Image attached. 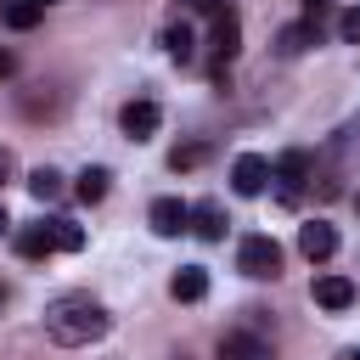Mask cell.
<instances>
[{"label":"cell","mask_w":360,"mask_h":360,"mask_svg":"<svg viewBox=\"0 0 360 360\" xmlns=\"http://www.w3.org/2000/svg\"><path fill=\"white\" fill-rule=\"evenodd\" d=\"M186 11H197V17H219L225 0H186Z\"/></svg>","instance_id":"obj_23"},{"label":"cell","mask_w":360,"mask_h":360,"mask_svg":"<svg viewBox=\"0 0 360 360\" xmlns=\"http://www.w3.org/2000/svg\"><path fill=\"white\" fill-rule=\"evenodd\" d=\"M118 124H124V135H129V141H152V135H158V124H163V112H158V101H146V96H141V101H129V107L118 112Z\"/></svg>","instance_id":"obj_6"},{"label":"cell","mask_w":360,"mask_h":360,"mask_svg":"<svg viewBox=\"0 0 360 360\" xmlns=\"http://www.w3.org/2000/svg\"><path fill=\"white\" fill-rule=\"evenodd\" d=\"M11 68H17V62H11V56H6V51H0V79H6V73H11Z\"/></svg>","instance_id":"obj_25"},{"label":"cell","mask_w":360,"mask_h":360,"mask_svg":"<svg viewBox=\"0 0 360 360\" xmlns=\"http://www.w3.org/2000/svg\"><path fill=\"white\" fill-rule=\"evenodd\" d=\"M146 219H152V231H158V236H180V231L191 225V202H180V197H158Z\"/></svg>","instance_id":"obj_8"},{"label":"cell","mask_w":360,"mask_h":360,"mask_svg":"<svg viewBox=\"0 0 360 360\" xmlns=\"http://www.w3.org/2000/svg\"><path fill=\"white\" fill-rule=\"evenodd\" d=\"M45 332H51V343H62V349H90V343H101V338L112 332V315H107V304L90 298V292H62V298L45 304Z\"/></svg>","instance_id":"obj_1"},{"label":"cell","mask_w":360,"mask_h":360,"mask_svg":"<svg viewBox=\"0 0 360 360\" xmlns=\"http://www.w3.org/2000/svg\"><path fill=\"white\" fill-rule=\"evenodd\" d=\"M338 34H343V45H360V6L338 11Z\"/></svg>","instance_id":"obj_22"},{"label":"cell","mask_w":360,"mask_h":360,"mask_svg":"<svg viewBox=\"0 0 360 360\" xmlns=\"http://www.w3.org/2000/svg\"><path fill=\"white\" fill-rule=\"evenodd\" d=\"M236 270H242V276H253V281L281 276V242H276V236H264V231L242 236V248H236Z\"/></svg>","instance_id":"obj_2"},{"label":"cell","mask_w":360,"mask_h":360,"mask_svg":"<svg viewBox=\"0 0 360 360\" xmlns=\"http://www.w3.org/2000/svg\"><path fill=\"white\" fill-rule=\"evenodd\" d=\"M51 225H56V248H62V253H79V248H84V225H79V219L56 214Z\"/></svg>","instance_id":"obj_18"},{"label":"cell","mask_w":360,"mask_h":360,"mask_svg":"<svg viewBox=\"0 0 360 360\" xmlns=\"http://www.w3.org/2000/svg\"><path fill=\"white\" fill-rule=\"evenodd\" d=\"M264 186H270V158L242 152V158L231 163V191H236V197H259Z\"/></svg>","instance_id":"obj_5"},{"label":"cell","mask_w":360,"mask_h":360,"mask_svg":"<svg viewBox=\"0 0 360 360\" xmlns=\"http://www.w3.org/2000/svg\"><path fill=\"white\" fill-rule=\"evenodd\" d=\"M343 360H360V349H349V354H343Z\"/></svg>","instance_id":"obj_28"},{"label":"cell","mask_w":360,"mask_h":360,"mask_svg":"<svg viewBox=\"0 0 360 360\" xmlns=\"http://www.w3.org/2000/svg\"><path fill=\"white\" fill-rule=\"evenodd\" d=\"M208 51H214V68H225L236 51H242V17L225 6L219 17H208Z\"/></svg>","instance_id":"obj_4"},{"label":"cell","mask_w":360,"mask_h":360,"mask_svg":"<svg viewBox=\"0 0 360 360\" xmlns=\"http://www.w3.org/2000/svg\"><path fill=\"white\" fill-rule=\"evenodd\" d=\"M17 253H22V259H51V253H62V248H56V225H51V219L22 225V231H17Z\"/></svg>","instance_id":"obj_11"},{"label":"cell","mask_w":360,"mask_h":360,"mask_svg":"<svg viewBox=\"0 0 360 360\" xmlns=\"http://www.w3.org/2000/svg\"><path fill=\"white\" fill-rule=\"evenodd\" d=\"M163 51H169V62H191V56H197L191 22H169V28H163Z\"/></svg>","instance_id":"obj_14"},{"label":"cell","mask_w":360,"mask_h":360,"mask_svg":"<svg viewBox=\"0 0 360 360\" xmlns=\"http://www.w3.org/2000/svg\"><path fill=\"white\" fill-rule=\"evenodd\" d=\"M298 253H304L309 264L332 259V253H338V231H332L326 219H309V225H298Z\"/></svg>","instance_id":"obj_7"},{"label":"cell","mask_w":360,"mask_h":360,"mask_svg":"<svg viewBox=\"0 0 360 360\" xmlns=\"http://www.w3.org/2000/svg\"><path fill=\"white\" fill-rule=\"evenodd\" d=\"M6 231H11V214H6V208H0V236H6Z\"/></svg>","instance_id":"obj_26"},{"label":"cell","mask_w":360,"mask_h":360,"mask_svg":"<svg viewBox=\"0 0 360 360\" xmlns=\"http://www.w3.org/2000/svg\"><path fill=\"white\" fill-rule=\"evenodd\" d=\"M309 298H315L321 309H332V315H343V309L354 304V281H349V276H315V287H309Z\"/></svg>","instance_id":"obj_9"},{"label":"cell","mask_w":360,"mask_h":360,"mask_svg":"<svg viewBox=\"0 0 360 360\" xmlns=\"http://www.w3.org/2000/svg\"><path fill=\"white\" fill-rule=\"evenodd\" d=\"M180 360H186V354H180Z\"/></svg>","instance_id":"obj_29"},{"label":"cell","mask_w":360,"mask_h":360,"mask_svg":"<svg viewBox=\"0 0 360 360\" xmlns=\"http://www.w3.org/2000/svg\"><path fill=\"white\" fill-rule=\"evenodd\" d=\"M219 360H270V349L253 332H225L219 338Z\"/></svg>","instance_id":"obj_13"},{"label":"cell","mask_w":360,"mask_h":360,"mask_svg":"<svg viewBox=\"0 0 360 360\" xmlns=\"http://www.w3.org/2000/svg\"><path fill=\"white\" fill-rule=\"evenodd\" d=\"M34 6H39V11H45V6H56V0H34Z\"/></svg>","instance_id":"obj_27"},{"label":"cell","mask_w":360,"mask_h":360,"mask_svg":"<svg viewBox=\"0 0 360 360\" xmlns=\"http://www.w3.org/2000/svg\"><path fill=\"white\" fill-rule=\"evenodd\" d=\"M0 17H6V28H17V34H22V28H34V22H39V6H34V0H6V11H0Z\"/></svg>","instance_id":"obj_19"},{"label":"cell","mask_w":360,"mask_h":360,"mask_svg":"<svg viewBox=\"0 0 360 360\" xmlns=\"http://www.w3.org/2000/svg\"><path fill=\"white\" fill-rule=\"evenodd\" d=\"M28 191H34L39 202H56V197H62V174H56V169H34V174H28Z\"/></svg>","instance_id":"obj_17"},{"label":"cell","mask_w":360,"mask_h":360,"mask_svg":"<svg viewBox=\"0 0 360 360\" xmlns=\"http://www.w3.org/2000/svg\"><path fill=\"white\" fill-rule=\"evenodd\" d=\"M17 174V158H11V146H0V186Z\"/></svg>","instance_id":"obj_24"},{"label":"cell","mask_w":360,"mask_h":360,"mask_svg":"<svg viewBox=\"0 0 360 360\" xmlns=\"http://www.w3.org/2000/svg\"><path fill=\"white\" fill-rule=\"evenodd\" d=\"M354 202H360V197H354Z\"/></svg>","instance_id":"obj_30"},{"label":"cell","mask_w":360,"mask_h":360,"mask_svg":"<svg viewBox=\"0 0 360 360\" xmlns=\"http://www.w3.org/2000/svg\"><path fill=\"white\" fill-rule=\"evenodd\" d=\"M202 158H208V146H202V141H186V146H174V152H169V169L180 174V169H197Z\"/></svg>","instance_id":"obj_20"},{"label":"cell","mask_w":360,"mask_h":360,"mask_svg":"<svg viewBox=\"0 0 360 360\" xmlns=\"http://www.w3.org/2000/svg\"><path fill=\"white\" fill-rule=\"evenodd\" d=\"M107 180H112V174H107L101 163H90V169H84V174L73 180V191H79V202H101V197H107Z\"/></svg>","instance_id":"obj_16"},{"label":"cell","mask_w":360,"mask_h":360,"mask_svg":"<svg viewBox=\"0 0 360 360\" xmlns=\"http://www.w3.org/2000/svg\"><path fill=\"white\" fill-rule=\"evenodd\" d=\"M225 225H231V219H225V202H219V197L191 202V231H197L202 242H219V236H225Z\"/></svg>","instance_id":"obj_10"},{"label":"cell","mask_w":360,"mask_h":360,"mask_svg":"<svg viewBox=\"0 0 360 360\" xmlns=\"http://www.w3.org/2000/svg\"><path fill=\"white\" fill-rule=\"evenodd\" d=\"M304 22H309V28L321 34V28L332 22V0H304Z\"/></svg>","instance_id":"obj_21"},{"label":"cell","mask_w":360,"mask_h":360,"mask_svg":"<svg viewBox=\"0 0 360 360\" xmlns=\"http://www.w3.org/2000/svg\"><path fill=\"white\" fill-rule=\"evenodd\" d=\"M169 298H174V304H197V298H208V270H197V264L174 270V276H169Z\"/></svg>","instance_id":"obj_12"},{"label":"cell","mask_w":360,"mask_h":360,"mask_svg":"<svg viewBox=\"0 0 360 360\" xmlns=\"http://www.w3.org/2000/svg\"><path fill=\"white\" fill-rule=\"evenodd\" d=\"M315 39H321V34H315L309 22H292V28H281V39H276V51H281V56H304V51H309Z\"/></svg>","instance_id":"obj_15"},{"label":"cell","mask_w":360,"mask_h":360,"mask_svg":"<svg viewBox=\"0 0 360 360\" xmlns=\"http://www.w3.org/2000/svg\"><path fill=\"white\" fill-rule=\"evenodd\" d=\"M270 180H276V197H281V202H298V191L315 180V158H309L304 146H292V152H281V158L270 163Z\"/></svg>","instance_id":"obj_3"}]
</instances>
